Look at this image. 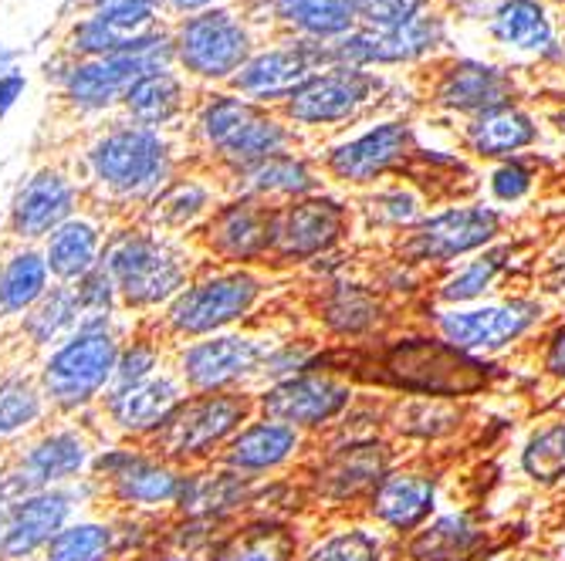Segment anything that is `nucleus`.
<instances>
[{
    "label": "nucleus",
    "mask_w": 565,
    "mask_h": 561,
    "mask_svg": "<svg viewBox=\"0 0 565 561\" xmlns=\"http://www.w3.org/2000/svg\"><path fill=\"white\" fill-rule=\"evenodd\" d=\"M373 95V78L359 68H326L316 72L301 88L288 95L278 116L288 126H329L349 119Z\"/></svg>",
    "instance_id": "aec40b11"
},
{
    "label": "nucleus",
    "mask_w": 565,
    "mask_h": 561,
    "mask_svg": "<svg viewBox=\"0 0 565 561\" xmlns=\"http://www.w3.org/2000/svg\"><path fill=\"white\" fill-rule=\"evenodd\" d=\"M295 554H298L295 531L271 515H258L231 525L214 561H295Z\"/></svg>",
    "instance_id": "72a5a7b5"
},
{
    "label": "nucleus",
    "mask_w": 565,
    "mask_h": 561,
    "mask_svg": "<svg viewBox=\"0 0 565 561\" xmlns=\"http://www.w3.org/2000/svg\"><path fill=\"white\" fill-rule=\"evenodd\" d=\"M254 490H258V481H247L221 464L193 467L183 474V490L173 515L231 528L254 507Z\"/></svg>",
    "instance_id": "4be33fe9"
},
{
    "label": "nucleus",
    "mask_w": 565,
    "mask_h": 561,
    "mask_svg": "<svg viewBox=\"0 0 565 561\" xmlns=\"http://www.w3.org/2000/svg\"><path fill=\"white\" fill-rule=\"evenodd\" d=\"M98 443L102 436L92 430L85 417L82 420L51 417V423H44L34 436H28L8 453H0V471L8 474V481L21 497L65 487L72 481L88 477Z\"/></svg>",
    "instance_id": "9b49d317"
},
{
    "label": "nucleus",
    "mask_w": 565,
    "mask_h": 561,
    "mask_svg": "<svg viewBox=\"0 0 565 561\" xmlns=\"http://www.w3.org/2000/svg\"><path fill=\"white\" fill-rule=\"evenodd\" d=\"M224 190H227V183L214 170L186 163L157 193V199H152L149 207L142 211L139 220H146L149 227H157V230H163L170 237L193 240V234L207 224V217L217 211V203L227 196Z\"/></svg>",
    "instance_id": "f3484780"
},
{
    "label": "nucleus",
    "mask_w": 565,
    "mask_h": 561,
    "mask_svg": "<svg viewBox=\"0 0 565 561\" xmlns=\"http://www.w3.org/2000/svg\"><path fill=\"white\" fill-rule=\"evenodd\" d=\"M180 136L190 163L214 170L224 183L254 163L291 152L295 142L278 109L254 106L234 88H200Z\"/></svg>",
    "instance_id": "f03ea898"
},
{
    "label": "nucleus",
    "mask_w": 565,
    "mask_h": 561,
    "mask_svg": "<svg viewBox=\"0 0 565 561\" xmlns=\"http://www.w3.org/2000/svg\"><path fill=\"white\" fill-rule=\"evenodd\" d=\"M383 474V453L380 446H345L322 467V490L329 497H349L376 484Z\"/></svg>",
    "instance_id": "a19ab883"
},
{
    "label": "nucleus",
    "mask_w": 565,
    "mask_h": 561,
    "mask_svg": "<svg viewBox=\"0 0 565 561\" xmlns=\"http://www.w3.org/2000/svg\"><path fill=\"white\" fill-rule=\"evenodd\" d=\"M132 322L126 315L82 319L78 332L34 363L51 417L82 420L116 386V363Z\"/></svg>",
    "instance_id": "20e7f679"
},
{
    "label": "nucleus",
    "mask_w": 565,
    "mask_h": 561,
    "mask_svg": "<svg viewBox=\"0 0 565 561\" xmlns=\"http://www.w3.org/2000/svg\"><path fill=\"white\" fill-rule=\"evenodd\" d=\"M532 561H545V558H532Z\"/></svg>",
    "instance_id": "bf43d9fd"
},
{
    "label": "nucleus",
    "mask_w": 565,
    "mask_h": 561,
    "mask_svg": "<svg viewBox=\"0 0 565 561\" xmlns=\"http://www.w3.org/2000/svg\"><path fill=\"white\" fill-rule=\"evenodd\" d=\"M173 37V65L186 75V82L200 88H227L244 62L258 47V28H254L237 0L217 4L170 24Z\"/></svg>",
    "instance_id": "0eeeda50"
},
{
    "label": "nucleus",
    "mask_w": 565,
    "mask_h": 561,
    "mask_svg": "<svg viewBox=\"0 0 565 561\" xmlns=\"http://www.w3.org/2000/svg\"><path fill=\"white\" fill-rule=\"evenodd\" d=\"M409 149V129L399 122H386L366 136H359L355 142L339 145L329 157V170L339 180L366 183L386 173L396 160H403V152Z\"/></svg>",
    "instance_id": "2f4dec72"
},
{
    "label": "nucleus",
    "mask_w": 565,
    "mask_h": 561,
    "mask_svg": "<svg viewBox=\"0 0 565 561\" xmlns=\"http://www.w3.org/2000/svg\"><path fill=\"white\" fill-rule=\"evenodd\" d=\"M126 4H157V0H72V11H109Z\"/></svg>",
    "instance_id": "6e6d98bb"
},
{
    "label": "nucleus",
    "mask_w": 565,
    "mask_h": 561,
    "mask_svg": "<svg viewBox=\"0 0 565 561\" xmlns=\"http://www.w3.org/2000/svg\"><path fill=\"white\" fill-rule=\"evenodd\" d=\"M316 72H326V44L322 41H265L254 47V55L244 62V68L234 75L227 88H234L241 98L254 101L265 109H281L288 95L301 88Z\"/></svg>",
    "instance_id": "dca6fc26"
},
{
    "label": "nucleus",
    "mask_w": 565,
    "mask_h": 561,
    "mask_svg": "<svg viewBox=\"0 0 565 561\" xmlns=\"http://www.w3.org/2000/svg\"><path fill=\"white\" fill-rule=\"evenodd\" d=\"M352 21H363L370 31H390L420 14V0H345Z\"/></svg>",
    "instance_id": "49530a36"
},
{
    "label": "nucleus",
    "mask_w": 565,
    "mask_h": 561,
    "mask_svg": "<svg viewBox=\"0 0 565 561\" xmlns=\"http://www.w3.org/2000/svg\"><path fill=\"white\" fill-rule=\"evenodd\" d=\"M271 348L275 338L234 328L177 345L170 369L186 386V392H237L250 389V382H262Z\"/></svg>",
    "instance_id": "f8f14e48"
},
{
    "label": "nucleus",
    "mask_w": 565,
    "mask_h": 561,
    "mask_svg": "<svg viewBox=\"0 0 565 561\" xmlns=\"http://www.w3.org/2000/svg\"><path fill=\"white\" fill-rule=\"evenodd\" d=\"M535 315L539 309L532 301H511L481 312L444 315L440 332L454 348H498L511 338H519L535 322Z\"/></svg>",
    "instance_id": "c756f323"
},
{
    "label": "nucleus",
    "mask_w": 565,
    "mask_h": 561,
    "mask_svg": "<svg viewBox=\"0 0 565 561\" xmlns=\"http://www.w3.org/2000/svg\"><path fill=\"white\" fill-rule=\"evenodd\" d=\"M183 467L163 461L157 450L102 440L88 477L102 487V507L113 515H139V518H170L183 490Z\"/></svg>",
    "instance_id": "423d86ee"
},
{
    "label": "nucleus",
    "mask_w": 565,
    "mask_h": 561,
    "mask_svg": "<svg viewBox=\"0 0 565 561\" xmlns=\"http://www.w3.org/2000/svg\"><path fill=\"white\" fill-rule=\"evenodd\" d=\"M75 68V58L68 55V51H62L58 44L51 47V55H44L41 58V82L51 88V91H58L62 85H65V78H68V72Z\"/></svg>",
    "instance_id": "3c124183"
},
{
    "label": "nucleus",
    "mask_w": 565,
    "mask_h": 561,
    "mask_svg": "<svg viewBox=\"0 0 565 561\" xmlns=\"http://www.w3.org/2000/svg\"><path fill=\"white\" fill-rule=\"evenodd\" d=\"M258 399V413L268 420H278L291 430H316L329 420H335L345 402H349V386L335 382L332 376H319V373H298L291 379L262 386L254 392Z\"/></svg>",
    "instance_id": "a211bd4d"
},
{
    "label": "nucleus",
    "mask_w": 565,
    "mask_h": 561,
    "mask_svg": "<svg viewBox=\"0 0 565 561\" xmlns=\"http://www.w3.org/2000/svg\"><path fill=\"white\" fill-rule=\"evenodd\" d=\"M217 4H227V0H157L160 14L173 24L180 18H190V14H200V11H211Z\"/></svg>",
    "instance_id": "5fc2aeb1"
},
{
    "label": "nucleus",
    "mask_w": 565,
    "mask_h": 561,
    "mask_svg": "<svg viewBox=\"0 0 565 561\" xmlns=\"http://www.w3.org/2000/svg\"><path fill=\"white\" fill-rule=\"evenodd\" d=\"M494 34L519 51H545L552 44L548 18L535 0H504L494 14Z\"/></svg>",
    "instance_id": "79ce46f5"
},
{
    "label": "nucleus",
    "mask_w": 565,
    "mask_h": 561,
    "mask_svg": "<svg viewBox=\"0 0 565 561\" xmlns=\"http://www.w3.org/2000/svg\"><path fill=\"white\" fill-rule=\"evenodd\" d=\"M55 288L38 244H4L0 250V335L11 332Z\"/></svg>",
    "instance_id": "cd10ccee"
},
{
    "label": "nucleus",
    "mask_w": 565,
    "mask_h": 561,
    "mask_svg": "<svg viewBox=\"0 0 565 561\" xmlns=\"http://www.w3.org/2000/svg\"><path fill=\"white\" fill-rule=\"evenodd\" d=\"M494 230L498 217L491 211H447L409 237L406 253L417 261H450L457 253L488 244Z\"/></svg>",
    "instance_id": "c85d7f7f"
},
{
    "label": "nucleus",
    "mask_w": 565,
    "mask_h": 561,
    "mask_svg": "<svg viewBox=\"0 0 565 561\" xmlns=\"http://www.w3.org/2000/svg\"><path fill=\"white\" fill-rule=\"evenodd\" d=\"M85 511H102V487L92 477L21 497L0 521V561H41L55 535Z\"/></svg>",
    "instance_id": "ddd939ff"
},
{
    "label": "nucleus",
    "mask_w": 565,
    "mask_h": 561,
    "mask_svg": "<svg viewBox=\"0 0 565 561\" xmlns=\"http://www.w3.org/2000/svg\"><path fill=\"white\" fill-rule=\"evenodd\" d=\"M380 544L366 531H342L326 541H319L301 561H376Z\"/></svg>",
    "instance_id": "de8ad7c7"
},
{
    "label": "nucleus",
    "mask_w": 565,
    "mask_h": 561,
    "mask_svg": "<svg viewBox=\"0 0 565 561\" xmlns=\"http://www.w3.org/2000/svg\"><path fill=\"white\" fill-rule=\"evenodd\" d=\"M501 258H504V250H494V253H488V258L468 265L457 278L447 281L444 298H447V301H468V298H478V294L494 281V274L501 271V265H504Z\"/></svg>",
    "instance_id": "09e8293b"
},
{
    "label": "nucleus",
    "mask_w": 565,
    "mask_h": 561,
    "mask_svg": "<svg viewBox=\"0 0 565 561\" xmlns=\"http://www.w3.org/2000/svg\"><path fill=\"white\" fill-rule=\"evenodd\" d=\"M41 561H126L116 515L102 507L72 518L44 548Z\"/></svg>",
    "instance_id": "473e14b6"
},
{
    "label": "nucleus",
    "mask_w": 565,
    "mask_h": 561,
    "mask_svg": "<svg viewBox=\"0 0 565 561\" xmlns=\"http://www.w3.org/2000/svg\"><path fill=\"white\" fill-rule=\"evenodd\" d=\"M319 186L316 170L308 166L301 157L291 152H281V157L262 160L254 163L250 170L237 173L227 180V193H241V196H254V199H265V203H291V199H305L312 196Z\"/></svg>",
    "instance_id": "7c9ffc66"
},
{
    "label": "nucleus",
    "mask_w": 565,
    "mask_h": 561,
    "mask_svg": "<svg viewBox=\"0 0 565 561\" xmlns=\"http://www.w3.org/2000/svg\"><path fill=\"white\" fill-rule=\"evenodd\" d=\"M430 504H434V481L420 474H393L376 487L373 511L390 528L406 531L430 515Z\"/></svg>",
    "instance_id": "4c0bfd02"
},
{
    "label": "nucleus",
    "mask_w": 565,
    "mask_h": 561,
    "mask_svg": "<svg viewBox=\"0 0 565 561\" xmlns=\"http://www.w3.org/2000/svg\"><path fill=\"white\" fill-rule=\"evenodd\" d=\"M24 91H28V72L24 68L0 75V122H4L18 109V101L24 98Z\"/></svg>",
    "instance_id": "603ef678"
},
{
    "label": "nucleus",
    "mask_w": 565,
    "mask_h": 561,
    "mask_svg": "<svg viewBox=\"0 0 565 561\" xmlns=\"http://www.w3.org/2000/svg\"><path fill=\"white\" fill-rule=\"evenodd\" d=\"M475 541V528L468 518H444L437 521L414 548L417 558H434V561H450L457 554H465Z\"/></svg>",
    "instance_id": "37998d69"
},
{
    "label": "nucleus",
    "mask_w": 565,
    "mask_h": 561,
    "mask_svg": "<svg viewBox=\"0 0 565 561\" xmlns=\"http://www.w3.org/2000/svg\"><path fill=\"white\" fill-rule=\"evenodd\" d=\"M14 68H21V51L8 41H0V75H8Z\"/></svg>",
    "instance_id": "13d9d810"
},
{
    "label": "nucleus",
    "mask_w": 565,
    "mask_h": 561,
    "mask_svg": "<svg viewBox=\"0 0 565 561\" xmlns=\"http://www.w3.org/2000/svg\"><path fill=\"white\" fill-rule=\"evenodd\" d=\"M109 230H113V220L106 214L85 207L82 214H75L51 234L41 244V253L55 284H75L78 278L95 271L102 265V253H106Z\"/></svg>",
    "instance_id": "393cba45"
},
{
    "label": "nucleus",
    "mask_w": 565,
    "mask_h": 561,
    "mask_svg": "<svg viewBox=\"0 0 565 561\" xmlns=\"http://www.w3.org/2000/svg\"><path fill=\"white\" fill-rule=\"evenodd\" d=\"M82 319L85 315L78 309L72 284H55L11 332L0 335V359H18L34 366L44 352L72 338Z\"/></svg>",
    "instance_id": "412c9836"
},
{
    "label": "nucleus",
    "mask_w": 565,
    "mask_h": 561,
    "mask_svg": "<svg viewBox=\"0 0 565 561\" xmlns=\"http://www.w3.org/2000/svg\"><path fill=\"white\" fill-rule=\"evenodd\" d=\"M275 237V207L265 199L227 193L217 211L196 234L193 247L203 261L221 268H258L271 261Z\"/></svg>",
    "instance_id": "2eb2a0df"
},
{
    "label": "nucleus",
    "mask_w": 565,
    "mask_h": 561,
    "mask_svg": "<svg viewBox=\"0 0 565 561\" xmlns=\"http://www.w3.org/2000/svg\"><path fill=\"white\" fill-rule=\"evenodd\" d=\"M75 291V301L85 319H95V315H122V301H119V288L113 281V274L106 268H95L88 271L85 278H78L72 284Z\"/></svg>",
    "instance_id": "a18cd8bd"
},
{
    "label": "nucleus",
    "mask_w": 565,
    "mask_h": 561,
    "mask_svg": "<svg viewBox=\"0 0 565 561\" xmlns=\"http://www.w3.org/2000/svg\"><path fill=\"white\" fill-rule=\"evenodd\" d=\"M51 423V406L31 363L0 359V453L14 450Z\"/></svg>",
    "instance_id": "bb28decb"
},
{
    "label": "nucleus",
    "mask_w": 565,
    "mask_h": 561,
    "mask_svg": "<svg viewBox=\"0 0 565 561\" xmlns=\"http://www.w3.org/2000/svg\"><path fill=\"white\" fill-rule=\"evenodd\" d=\"M525 471L535 481H542V484H552V481L565 477V423L542 430L529 443V450H525Z\"/></svg>",
    "instance_id": "c03bdc74"
},
{
    "label": "nucleus",
    "mask_w": 565,
    "mask_h": 561,
    "mask_svg": "<svg viewBox=\"0 0 565 561\" xmlns=\"http://www.w3.org/2000/svg\"><path fill=\"white\" fill-rule=\"evenodd\" d=\"M183 399H186V386L177 379L173 369H167L142 382H116L85 420L102 440L149 446Z\"/></svg>",
    "instance_id": "4468645a"
},
{
    "label": "nucleus",
    "mask_w": 565,
    "mask_h": 561,
    "mask_svg": "<svg viewBox=\"0 0 565 561\" xmlns=\"http://www.w3.org/2000/svg\"><path fill=\"white\" fill-rule=\"evenodd\" d=\"M193 98H196V88L186 82L183 72H177V65H170V68H157L136 78L122 98L119 116L146 129L180 132L193 109Z\"/></svg>",
    "instance_id": "5701e85b"
},
{
    "label": "nucleus",
    "mask_w": 565,
    "mask_h": 561,
    "mask_svg": "<svg viewBox=\"0 0 565 561\" xmlns=\"http://www.w3.org/2000/svg\"><path fill=\"white\" fill-rule=\"evenodd\" d=\"M173 363V345L157 332L152 322H132L129 335L122 338L116 382H142L167 373Z\"/></svg>",
    "instance_id": "58836bf2"
},
{
    "label": "nucleus",
    "mask_w": 565,
    "mask_h": 561,
    "mask_svg": "<svg viewBox=\"0 0 565 561\" xmlns=\"http://www.w3.org/2000/svg\"><path fill=\"white\" fill-rule=\"evenodd\" d=\"M265 298V278L254 268H221L203 261L190 284L152 319L157 332L177 348L196 338L241 328Z\"/></svg>",
    "instance_id": "39448f33"
},
{
    "label": "nucleus",
    "mask_w": 565,
    "mask_h": 561,
    "mask_svg": "<svg viewBox=\"0 0 565 561\" xmlns=\"http://www.w3.org/2000/svg\"><path fill=\"white\" fill-rule=\"evenodd\" d=\"M529 186H532V176H529V170L519 166V163H511V166H504V170L494 173V193H498L501 199H519Z\"/></svg>",
    "instance_id": "864d4df0"
},
{
    "label": "nucleus",
    "mask_w": 565,
    "mask_h": 561,
    "mask_svg": "<svg viewBox=\"0 0 565 561\" xmlns=\"http://www.w3.org/2000/svg\"><path fill=\"white\" fill-rule=\"evenodd\" d=\"M88 207V193L62 152L38 160L11 190L4 207V237L8 244H44L65 220Z\"/></svg>",
    "instance_id": "9d476101"
},
{
    "label": "nucleus",
    "mask_w": 565,
    "mask_h": 561,
    "mask_svg": "<svg viewBox=\"0 0 565 561\" xmlns=\"http://www.w3.org/2000/svg\"><path fill=\"white\" fill-rule=\"evenodd\" d=\"M468 139L481 157H504V152H515V149L529 145L535 139V126L525 112L501 106V109L484 112L471 126Z\"/></svg>",
    "instance_id": "ea45409f"
},
{
    "label": "nucleus",
    "mask_w": 565,
    "mask_h": 561,
    "mask_svg": "<svg viewBox=\"0 0 565 561\" xmlns=\"http://www.w3.org/2000/svg\"><path fill=\"white\" fill-rule=\"evenodd\" d=\"M326 319H329V325L332 328H339V332H355V328H363L370 319H373V301L363 294V291H349V288H342L339 294H332L329 298V304H326Z\"/></svg>",
    "instance_id": "8fccbe9b"
},
{
    "label": "nucleus",
    "mask_w": 565,
    "mask_h": 561,
    "mask_svg": "<svg viewBox=\"0 0 565 561\" xmlns=\"http://www.w3.org/2000/svg\"><path fill=\"white\" fill-rule=\"evenodd\" d=\"M548 369L555 376H565V328H558L552 345H548Z\"/></svg>",
    "instance_id": "4d7b16f0"
},
{
    "label": "nucleus",
    "mask_w": 565,
    "mask_h": 561,
    "mask_svg": "<svg viewBox=\"0 0 565 561\" xmlns=\"http://www.w3.org/2000/svg\"><path fill=\"white\" fill-rule=\"evenodd\" d=\"M345 214L335 199L305 196L275 207V237L271 261L275 265H301L316 261L342 234Z\"/></svg>",
    "instance_id": "6ab92c4d"
},
{
    "label": "nucleus",
    "mask_w": 565,
    "mask_h": 561,
    "mask_svg": "<svg viewBox=\"0 0 565 561\" xmlns=\"http://www.w3.org/2000/svg\"><path fill=\"white\" fill-rule=\"evenodd\" d=\"M258 413V399L250 389L237 392H186L177 413L167 420L160 436L149 443L163 461L193 471L217 464L234 433Z\"/></svg>",
    "instance_id": "6e6552de"
},
{
    "label": "nucleus",
    "mask_w": 565,
    "mask_h": 561,
    "mask_svg": "<svg viewBox=\"0 0 565 561\" xmlns=\"http://www.w3.org/2000/svg\"><path fill=\"white\" fill-rule=\"evenodd\" d=\"M508 95H511V78L501 75L498 68H484V65H457L447 72V78L440 85V101L460 112L501 109Z\"/></svg>",
    "instance_id": "e433bc0d"
},
{
    "label": "nucleus",
    "mask_w": 565,
    "mask_h": 561,
    "mask_svg": "<svg viewBox=\"0 0 565 561\" xmlns=\"http://www.w3.org/2000/svg\"><path fill=\"white\" fill-rule=\"evenodd\" d=\"M298 443H301L298 430H291V427H285L278 420H268L262 413H254L234 433V440L224 446L217 464L241 474V477H247V481H265L268 474L281 471L291 461Z\"/></svg>",
    "instance_id": "a878e982"
},
{
    "label": "nucleus",
    "mask_w": 565,
    "mask_h": 561,
    "mask_svg": "<svg viewBox=\"0 0 565 561\" xmlns=\"http://www.w3.org/2000/svg\"><path fill=\"white\" fill-rule=\"evenodd\" d=\"M203 265L193 240L170 237L146 220H116L102 253L106 268L119 288L122 315L129 322H152L167 304L190 284Z\"/></svg>",
    "instance_id": "7ed1b4c3"
},
{
    "label": "nucleus",
    "mask_w": 565,
    "mask_h": 561,
    "mask_svg": "<svg viewBox=\"0 0 565 561\" xmlns=\"http://www.w3.org/2000/svg\"><path fill=\"white\" fill-rule=\"evenodd\" d=\"M170 65H173V37L167 34L149 51H139V55L75 62L65 85L58 91H51V98H55L58 116L78 136L85 129H95L102 122L116 119L122 109V98L136 78H142L146 72H157V68H170Z\"/></svg>",
    "instance_id": "1a4fd4ad"
},
{
    "label": "nucleus",
    "mask_w": 565,
    "mask_h": 561,
    "mask_svg": "<svg viewBox=\"0 0 565 561\" xmlns=\"http://www.w3.org/2000/svg\"><path fill=\"white\" fill-rule=\"evenodd\" d=\"M88 207L116 220H136L157 193L190 163L180 132L136 126L122 116L65 142Z\"/></svg>",
    "instance_id": "f257e3e1"
},
{
    "label": "nucleus",
    "mask_w": 565,
    "mask_h": 561,
    "mask_svg": "<svg viewBox=\"0 0 565 561\" xmlns=\"http://www.w3.org/2000/svg\"><path fill=\"white\" fill-rule=\"evenodd\" d=\"M271 24L301 41H329L352 28V14L345 0H271Z\"/></svg>",
    "instance_id": "c9c22d12"
},
{
    "label": "nucleus",
    "mask_w": 565,
    "mask_h": 561,
    "mask_svg": "<svg viewBox=\"0 0 565 561\" xmlns=\"http://www.w3.org/2000/svg\"><path fill=\"white\" fill-rule=\"evenodd\" d=\"M440 37L437 21L430 18H414L399 28L390 31H363L342 37L335 44H326V68H359V65H373V62H403L414 58L420 51L434 47Z\"/></svg>",
    "instance_id": "b1692460"
},
{
    "label": "nucleus",
    "mask_w": 565,
    "mask_h": 561,
    "mask_svg": "<svg viewBox=\"0 0 565 561\" xmlns=\"http://www.w3.org/2000/svg\"><path fill=\"white\" fill-rule=\"evenodd\" d=\"M227 531V525L170 515L160 521V531L142 554V561H214Z\"/></svg>",
    "instance_id": "f704fd0d"
}]
</instances>
